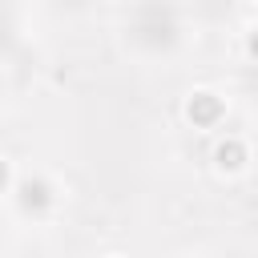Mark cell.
Here are the masks:
<instances>
[{
	"instance_id": "1",
	"label": "cell",
	"mask_w": 258,
	"mask_h": 258,
	"mask_svg": "<svg viewBox=\"0 0 258 258\" xmlns=\"http://www.w3.org/2000/svg\"><path fill=\"white\" fill-rule=\"evenodd\" d=\"M222 101L214 97V93H194L189 101H185V117L194 121V125H214L218 117H222Z\"/></svg>"
},
{
	"instance_id": "2",
	"label": "cell",
	"mask_w": 258,
	"mask_h": 258,
	"mask_svg": "<svg viewBox=\"0 0 258 258\" xmlns=\"http://www.w3.org/2000/svg\"><path fill=\"white\" fill-rule=\"evenodd\" d=\"M214 165H218L222 173H234V169H242V165H246V145H242L238 137H226V141H218V145H214Z\"/></svg>"
},
{
	"instance_id": "3",
	"label": "cell",
	"mask_w": 258,
	"mask_h": 258,
	"mask_svg": "<svg viewBox=\"0 0 258 258\" xmlns=\"http://www.w3.org/2000/svg\"><path fill=\"white\" fill-rule=\"evenodd\" d=\"M4 181H8V165L0 161V189H4Z\"/></svg>"
}]
</instances>
